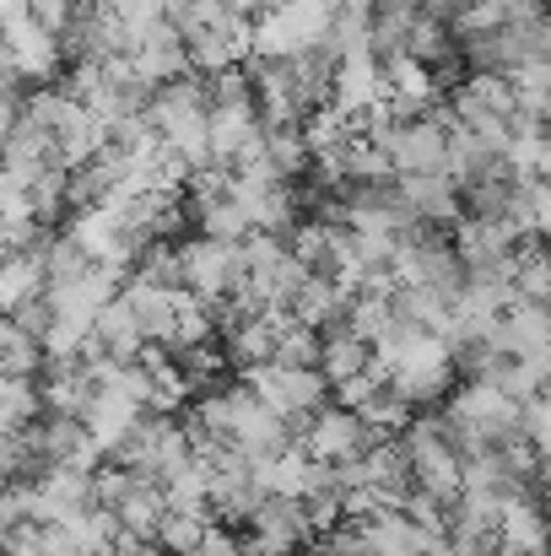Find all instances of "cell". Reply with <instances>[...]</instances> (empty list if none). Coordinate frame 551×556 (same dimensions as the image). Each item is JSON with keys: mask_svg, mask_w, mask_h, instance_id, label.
Masks as SVG:
<instances>
[{"mask_svg": "<svg viewBox=\"0 0 551 556\" xmlns=\"http://www.w3.org/2000/svg\"><path fill=\"white\" fill-rule=\"evenodd\" d=\"M498 546H503V556H551V514L530 497V492L509 497Z\"/></svg>", "mask_w": 551, "mask_h": 556, "instance_id": "cell-19", "label": "cell"}, {"mask_svg": "<svg viewBox=\"0 0 551 556\" xmlns=\"http://www.w3.org/2000/svg\"><path fill=\"white\" fill-rule=\"evenodd\" d=\"M243 383L276 410V416H287L292 427H309L325 405H330V378L320 368H287V363H265V368H249L243 372Z\"/></svg>", "mask_w": 551, "mask_h": 556, "instance_id": "cell-6", "label": "cell"}, {"mask_svg": "<svg viewBox=\"0 0 551 556\" xmlns=\"http://www.w3.org/2000/svg\"><path fill=\"white\" fill-rule=\"evenodd\" d=\"M384 383H389L384 372H363V378L341 383V389H336V400H341V405H352V410H363V405L373 400V394H378V389H384Z\"/></svg>", "mask_w": 551, "mask_h": 556, "instance_id": "cell-37", "label": "cell"}, {"mask_svg": "<svg viewBox=\"0 0 551 556\" xmlns=\"http://www.w3.org/2000/svg\"><path fill=\"white\" fill-rule=\"evenodd\" d=\"M514 298H519V303H551V254L547 249H519V260H514Z\"/></svg>", "mask_w": 551, "mask_h": 556, "instance_id": "cell-30", "label": "cell"}, {"mask_svg": "<svg viewBox=\"0 0 551 556\" xmlns=\"http://www.w3.org/2000/svg\"><path fill=\"white\" fill-rule=\"evenodd\" d=\"M400 448H405V465H411V481L433 497H443L449 508H460L465 497V454L454 448L449 438V421L443 416H422L400 432Z\"/></svg>", "mask_w": 551, "mask_h": 556, "instance_id": "cell-3", "label": "cell"}, {"mask_svg": "<svg viewBox=\"0 0 551 556\" xmlns=\"http://www.w3.org/2000/svg\"><path fill=\"white\" fill-rule=\"evenodd\" d=\"M547 141H551V119H547Z\"/></svg>", "mask_w": 551, "mask_h": 556, "instance_id": "cell-41", "label": "cell"}, {"mask_svg": "<svg viewBox=\"0 0 551 556\" xmlns=\"http://www.w3.org/2000/svg\"><path fill=\"white\" fill-rule=\"evenodd\" d=\"M179 270H184V292L205 308H222L243 292L249 270H243V249L222 243V238H189L179 243Z\"/></svg>", "mask_w": 551, "mask_h": 556, "instance_id": "cell-5", "label": "cell"}, {"mask_svg": "<svg viewBox=\"0 0 551 556\" xmlns=\"http://www.w3.org/2000/svg\"><path fill=\"white\" fill-rule=\"evenodd\" d=\"M43 416H49L43 410V378H5L0 383V421H5V432H27Z\"/></svg>", "mask_w": 551, "mask_h": 556, "instance_id": "cell-23", "label": "cell"}, {"mask_svg": "<svg viewBox=\"0 0 551 556\" xmlns=\"http://www.w3.org/2000/svg\"><path fill=\"white\" fill-rule=\"evenodd\" d=\"M309 465H314V454L298 448V443H287L281 454L260 459L254 476H260V486H265L271 497H303V476H309Z\"/></svg>", "mask_w": 551, "mask_h": 556, "instance_id": "cell-24", "label": "cell"}, {"mask_svg": "<svg viewBox=\"0 0 551 556\" xmlns=\"http://www.w3.org/2000/svg\"><path fill=\"white\" fill-rule=\"evenodd\" d=\"M514 222H519L525 238H530V232L551 238V179H525L519 205H514Z\"/></svg>", "mask_w": 551, "mask_h": 556, "instance_id": "cell-33", "label": "cell"}, {"mask_svg": "<svg viewBox=\"0 0 551 556\" xmlns=\"http://www.w3.org/2000/svg\"><path fill=\"white\" fill-rule=\"evenodd\" d=\"M363 421L378 432V438H389V432H405L411 427V400L395 389V383H384L373 400L363 405Z\"/></svg>", "mask_w": 551, "mask_h": 556, "instance_id": "cell-32", "label": "cell"}, {"mask_svg": "<svg viewBox=\"0 0 551 556\" xmlns=\"http://www.w3.org/2000/svg\"><path fill=\"white\" fill-rule=\"evenodd\" d=\"M130 65L152 81V87H168V81H184L189 76V43H184V33L168 22V27H158L147 43H136V54H130Z\"/></svg>", "mask_w": 551, "mask_h": 556, "instance_id": "cell-20", "label": "cell"}, {"mask_svg": "<svg viewBox=\"0 0 551 556\" xmlns=\"http://www.w3.org/2000/svg\"><path fill=\"white\" fill-rule=\"evenodd\" d=\"M400 325V308H395V298H378V292H363L358 303H352V330L363 336L367 346H378L389 330Z\"/></svg>", "mask_w": 551, "mask_h": 556, "instance_id": "cell-31", "label": "cell"}, {"mask_svg": "<svg viewBox=\"0 0 551 556\" xmlns=\"http://www.w3.org/2000/svg\"><path fill=\"white\" fill-rule=\"evenodd\" d=\"M98 508H109L125 525V535H136V541H158L163 519L174 514L168 508V486L158 476H141V470L114 465V459L98 470Z\"/></svg>", "mask_w": 551, "mask_h": 556, "instance_id": "cell-4", "label": "cell"}, {"mask_svg": "<svg viewBox=\"0 0 551 556\" xmlns=\"http://www.w3.org/2000/svg\"><path fill=\"white\" fill-rule=\"evenodd\" d=\"M320 357H325V336L314 330V325H303V319H281V346H276V363H287V368H320Z\"/></svg>", "mask_w": 551, "mask_h": 556, "instance_id": "cell-26", "label": "cell"}, {"mask_svg": "<svg viewBox=\"0 0 551 556\" xmlns=\"http://www.w3.org/2000/svg\"><path fill=\"white\" fill-rule=\"evenodd\" d=\"M195 227H200V238H222V243H243V238L254 232L233 194L216 200V205H195Z\"/></svg>", "mask_w": 551, "mask_h": 556, "instance_id": "cell-29", "label": "cell"}, {"mask_svg": "<svg viewBox=\"0 0 551 556\" xmlns=\"http://www.w3.org/2000/svg\"><path fill=\"white\" fill-rule=\"evenodd\" d=\"M189 421H200V427H211L216 438H227V448L233 454H243L249 465H260V459H271V454H281L292 438V421L287 416H276L249 383H233V389H205L200 400H195V416Z\"/></svg>", "mask_w": 551, "mask_h": 556, "instance_id": "cell-1", "label": "cell"}, {"mask_svg": "<svg viewBox=\"0 0 551 556\" xmlns=\"http://www.w3.org/2000/svg\"><path fill=\"white\" fill-rule=\"evenodd\" d=\"M216 11H233V16H249V11H271V0H205Z\"/></svg>", "mask_w": 551, "mask_h": 556, "instance_id": "cell-39", "label": "cell"}, {"mask_svg": "<svg viewBox=\"0 0 551 556\" xmlns=\"http://www.w3.org/2000/svg\"><path fill=\"white\" fill-rule=\"evenodd\" d=\"M265 503H271V492L260 486V476L243 454H227L222 465H211V508L222 525H249Z\"/></svg>", "mask_w": 551, "mask_h": 556, "instance_id": "cell-14", "label": "cell"}, {"mask_svg": "<svg viewBox=\"0 0 551 556\" xmlns=\"http://www.w3.org/2000/svg\"><path fill=\"white\" fill-rule=\"evenodd\" d=\"M422 11L454 27V22H460V11H471V0H422Z\"/></svg>", "mask_w": 551, "mask_h": 556, "instance_id": "cell-38", "label": "cell"}, {"mask_svg": "<svg viewBox=\"0 0 551 556\" xmlns=\"http://www.w3.org/2000/svg\"><path fill=\"white\" fill-rule=\"evenodd\" d=\"M60 60H65V38L54 27H43L27 5H5V71H16L22 81L49 87Z\"/></svg>", "mask_w": 551, "mask_h": 556, "instance_id": "cell-7", "label": "cell"}, {"mask_svg": "<svg viewBox=\"0 0 551 556\" xmlns=\"http://www.w3.org/2000/svg\"><path fill=\"white\" fill-rule=\"evenodd\" d=\"M87 508H98L92 470H43L33 481V525H71Z\"/></svg>", "mask_w": 551, "mask_h": 556, "instance_id": "cell-13", "label": "cell"}, {"mask_svg": "<svg viewBox=\"0 0 551 556\" xmlns=\"http://www.w3.org/2000/svg\"><path fill=\"white\" fill-rule=\"evenodd\" d=\"M336 33V5L330 0H276L271 11H260L254 22V49L249 60H303L314 49H325Z\"/></svg>", "mask_w": 551, "mask_h": 556, "instance_id": "cell-2", "label": "cell"}, {"mask_svg": "<svg viewBox=\"0 0 551 556\" xmlns=\"http://www.w3.org/2000/svg\"><path fill=\"white\" fill-rule=\"evenodd\" d=\"M168 486V508L174 514H205L211 519V465H189V470H179L174 481H163Z\"/></svg>", "mask_w": 551, "mask_h": 556, "instance_id": "cell-28", "label": "cell"}, {"mask_svg": "<svg viewBox=\"0 0 551 556\" xmlns=\"http://www.w3.org/2000/svg\"><path fill=\"white\" fill-rule=\"evenodd\" d=\"M395 189H400L405 211H411L422 227L454 222V216H460V200H465V189L454 185L449 174H405V179H395Z\"/></svg>", "mask_w": 551, "mask_h": 556, "instance_id": "cell-18", "label": "cell"}, {"mask_svg": "<svg viewBox=\"0 0 551 556\" xmlns=\"http://www.w3.org/2000/svg\"><path fill=\"white\" fill-rule=\"evenodd\" d=\"M525 438L541 448V459H551V389L525 405Z\"/></svg>", "mask_w": 551, "mask_h": 556, "instance_id": "cell-35", "label": "cell"}, {"mask_svg": "<svg viewBox=\"0 0 551 556\" xmlns=\"http://www.w3.org/2000/svg\"><path fill=\"white\" fill-rule=\"evenodd\" d=\"M389 98V87H384V60L378 54H347L341 65H336V109L341 114H352V119H367L378 103Z\"/></svg>", "mask_w": 551, "mask_h": 556, "instance_id": "cell-17", "label": "cell"}, {"mask_svg": "<svg viewBox=\"0 0 551 556\" xmlns=\"http://www.w3.org/2000/svg\"><path fill=\"white\" fill-rule=\"evenodd\" d=\"M514 81V92H519V114H530V119H551V54L541 60H530L519 76H509Z\"/></svg>", "mask_w": 551, "mask_h": 556, "instance_id": "cell-27", "label": "cell"}, {"mask_svg": "<svg viewBox=\"0 0 551 556\" xmlns=\"http://www.w3.org/2000/svg\"><path fill=\"white\" fill-rule=\"evenodd\" d=\"M373 427L363 421V410H352V405H325L309 427H303V448L320 459V465H352V459H363L367 448H373Z\"/></svg>", "mask_w": 551, "mask_h": 556, "instance_id": "cell-10", "label": "cell"}, {"mask_svg": "<svg viewBox=\"0 0 551 556\" xmlns=\"http://www.w3.org/2000/svg\"><path fill=\"white\" fill-rule=\"evenodd\" d=\"M205 530H211V519L205 514H168L163 519V535H158V546L174 556H195L200 552V541H205Z\"/></svg>", "mask_w": 551, "mask_h": 556, "instance_id": "cell-34", "label": "cell"}, {"mask_svg": "<svg viewBox=\"0 0 551 556\" xmlns=\"http://www.w3.org/2000/svg\"><path fill=\"white\" fill-rule=\"evenodd\" d=\"M60 530H65V541L82 556H114V546L125 541V525H120L109 508H87V514H76V519L60 525Z\"/></svg>", "mask_w": 551, "mask_h": 556, "instance_id": "cell-22", "label": "cell"}, {"mask_svg": "<svg viewBox=\"0 0 551 556\" xmlns=\"http://www.w3.org/2000/svg\"><path fill=\"white\" fill-rule=\"evenodd\" d=\"M449 141H454V114L433 109L427 119H405L389 141L395 174H449Z\"/></svg>", "mask_w": 551, "mask_h": 556, "instance_id": "cell-9", "label": "cell"}, {"mask_svg": "<svg viewBox=\"0 0 551 556\" xmlns=\"http://www.w3.org/2000/svg\"><path fill=\"white\" fill-rule=\"evenodd\" d=\"M233 200H238V211L249 216V227L254 232H298L303 227V200L292 194L287 179H249V174H233Z\"/></svg>", "mask_w": 551, "mask_h": 556, "instance_id": "cell-12", "label": "cell"}, {"mask_svg": "<svg viewBox=\"0 0 551 556\" xmlns=\"http://www.w3.org/2000/svg\"><path fill=\"white\" fill-rule=\"evenodd\" d=\"M395 281L400 287H433V292H465V260H460V249H454V238H433L427 227L416 232V238H405L400 243V254H395Z\"/></svg>", "mask_w": 551, "mask_h": 556, "instance_id": "cell-8", "label": "cell"}, {"mask_svg": "<svg viewBox=\"0 0 551 556\" xmlns=\"http://www.w3.org/2000/svg\"><path fill=\"white\" fill-rule=\"evenodd\" d=\"M147 352H152V336H147L141 314H136L125 298H114V303L98 314V330H92V357H87V363H98V357H109V363H141Z\"/></svg>", "mask_w": 551, "mask_h": 556, "instance_id": "cell-15", "label": "cell"}, {"mask_svg": "<svg viewBox=\"0 0 551 556\" xmlns=\"http://www.w3.org/2000/svg\"><path fill=\"white\" fill-rule=\"evenodd\" d=\"M320 372L330 378V389H341V383H352V378L373 372V346H367L352 325H347V330H330V336H325V357H320Z\"/></svg>", "mask_w": 551, "mask_h": 556, "instance_id": "cell-21", "label": "cell"}, {"mask_svg": "<svg viewBox=\"0 0 551 556\" xmlns=\"http://www.w3.org/2000/svg\"><path fill=\"white\" fill-rule=\"evenodd\" d=\"M487 346L503 357H551V303H514Z\"/></svg>", "mask_w": 551, "mask_h": 556, "instance_id": "cell-16", "label": "cell"}, {"mask_svg": "<svg viewBox=\"0 0 551 556\" xmlns=\"http://www.w3.org/2000/svg\"><path fill=\"white\" fill-rule=\"evenodd\" d=\"M0 363H5V378H43L49 372V352L38 336H27L22 325L5 319V336H0Z\"/></svg>", "mask_w": 551, "mask_h": 556, "instance_id": "cell-25", "label": "cell"}, {"mask_svg": "<svg viewBox=\"0 0 551 556\" xmlns=\"http://www.w3.org/2000/svg\"><path fill=\"white\" fill-rule=\"evenodd\" d=\"M195 556H249V546H243V535H233L227 525L211 519V530H205V541H200Z\"/></svg>", "mask_w": 551, "mask_h": 556, "instance_id": "cell-36", "label": "cell"}, {"mask_svg": "<svg viewBox=\"0 0 551 556\" xmlns=\"http://www.w3.org/2000/svg\"><path fill=\"white\" fill-rule=\"evenodd\" d=\"M314 514L298 503V497H271L254 519H249V535L243 546L249 556H298L309 541H314Z\"/></svg>", "mask_w": 551, "mask_h": 556, "instance_id": "cell-11", "label": "cell"}, {"mask_svg": "<svg viewBox=\"0 0 551 556\" xmlns=\"http://www.w3.org/2000/svg\"><path fill=\"white\" fill-rule=\"evenodd\" d=\"M141 556H174V552H163L158 541H147V546H141Z\"/></svg>", "mask_w": 551, "mask_h": 556, "instance_id": "cell-40", "label": "cell"}]
</instances>
